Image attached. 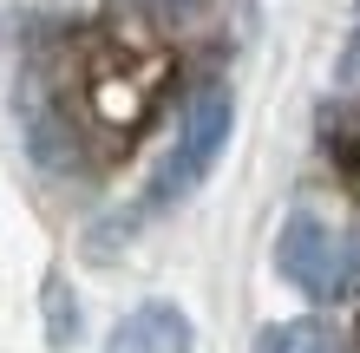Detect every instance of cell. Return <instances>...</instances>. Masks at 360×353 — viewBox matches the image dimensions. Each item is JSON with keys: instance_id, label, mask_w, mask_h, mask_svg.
I'll return each mask as SVG.
<instances>
[{"instance_id": "obj_6", "label": "cell", "mask_w": 360, "mask_h": 353, "mask_svg": "<svg viewBox=\"0 0 360 353\" xmlns=\"http://www.w3.org/2000/svg\"><path fill=\"white\" fill-rule=\"evenodd\" d=\"M341 92H360V33L347 39V53H341Z\"/></svg>"}, {"instance_id": "obj_7", "label": "cell", "mask_w": 360, "mask_h": 353, "mask_svg": "<svg viewBox=\"0 0 360 353\" xmlns=\"http://www.w3.org/2000/svg\"><path fill=\"white\" fill-rule=\"evenodd\" d=\"M341 164H347V177H354V183H360V131H354V138H347V144H341Z\"/></svg>"}, {"instance_id": "obj_1", "label": "cell", "mask_w": 360, "mask_h": 353, "mask_svg": "<svg viewBox=\"0 0 360 353\" xmlns=\"http://www.w3.org/2000/svg\"><path fill=\"white\" fill-rule=\"evenodd\" d=\"M275 268L308 301H347V295H360V236L328 229L314 210H295L275 236Z\"/></svg>"}, {"instance_id": "obj_8", "label": "cell", "mask_w": 360, "mask_h": 353, "mask_svg": "<svg viewBox=\"0 0 360 353\" xmlns=\"http://www.w3.org/2000/svg\"><path fill=\"white\" fill-rule=\"evenodd\" d=\"M158 7H190V0H158Z\"/></svg>"}, {"instance_id": "obj_3", "label": "cell", "mask_w": 360, "mask_h": 353, "mask_svg": "<svg viewBox=\"0 0 360 353\" xmlns=\"http://www.w3.org/2000/svg\"><path fill=\"white\" fill-rule=\"evenodd\" d=\"M190 347H197V334H190L184 307H171V301L131 307L112 334V353H190Z\"/></svg>"}, {"instance_id": "obj_5", "label": "cell", "mask_w": 360, "mask_h": 353, "mask_svg": "<svg viewBox=\"0 0 360 353\" xmlns=\"http://www.w3.org/2000/svg\"><path fill=\"white\" fill-rule=\"evenodd\" d=\"M262 353H341V340H334V327H321V321H295V327H275L262 340Z\"/></svg>"}, {"instance_id": "obj_2", "label": "cell", "mask_w": 360, "mask_h": 353, "mask_svg": "<svg viewBox=\"0 0 360 353\" xmlns=\"http://www.w3.org/2000/svg\"><path fill=\"white\" fill-rule=\"evenodd\" d=\"M229 124H236V98H229V86L210 79V86L190 92L184 124H177V144L164 151L158 177H151V203H158V210H164V203H184L210 171H217V157H223V144H229Z\"/></svg>"}, {"instance_id": "obj_4", "label": "cell", "mask_w": 360, "mask_h": 353, "mask_svg": "<svg viewBox=\"0 0 360 353\" xmlns=\"http://www.w3.org/2000/svg\"><path fill=\"white\" fill-rule=\"evenodd\" d=\"M46 340L53 347H72L79 340V301H72L66 275H46Z\"/></svg>"}]
</instances>
